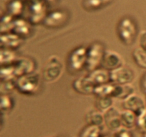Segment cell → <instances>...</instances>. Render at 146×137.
I'll return each instance as SVG.
<instances>
[{
    "instance_id": "22",
    "label": "cell",
    "mask_w": 146,
    "mask_h": 137,
    "mask_svg": "<svg viewBox=\"0 0 146 137\" xmlns=\"http://www.w3.org/2000/svg\"><path fill=\"white\" fill-rule=\"evenodd\" d=\"M133 58L135 64L142 68H146V51L141 47L135 48L133 51Z\"/></svg>"
},
{
    "instance_id": "19",
    "label": "cell",
    "mask_w": 146,
    "mask_h": 137,
    "mask_svg": "<svg viewBox=\"0 0 146 137\" xmlns=\"http://www.w3.org/2000/svg\"><path fill=\"white\" fill-rule=\"evenodd\" d=\"M137 118L138 116L136 114H134L131 111L125 109L124 111H121V119L122 126H125V128H132L136 124Z\"/></svg>"
},
{
    "instance_id": "14",
    "label": "cell",
    "mask_w": 146,
    "mask_h": 137,
    "mask_svg": "<svg viewBox=\"0 0 146 137\" xmlns=\"http://www.w3.org/2000/svg\"><path fill=\"white\" fill-rule=\"evenodd\" d=\"M23 39L14 33H7L1 35V48L11 49L19 47L22 43Z\"/></svg>"
},
{
    "instance_id": "23",
    "label": "cell",
    "mask_w": 146,
    "mask_h": 137,
    "mask_svg": "<svg viewBox=\"0 0 146 137\" xmlns=\"http://www.w3.org/2000/svg\"><path fill=\"white\" fill-rule=\"evenodd\" d=\"M112 97H100L97 98L96 101V107L97 110L102 113H105L108 111L109 108L113 106V101Z\"/></svg>"
},
{
    "instance_id": "18",
    "label": "cell",
    "mask_w": 146,
    "mask_h": 137,
    "mask_svg": "<svg viewBox=\"0 0 146 137\" xmlns=\"http://www.w3.org/2000/svg\"><path fill=\"white\" fill-rule=\"evenodd\" d=\"M12 30L14 34H17L22 39L29 36L30 34L29 25L28 23L22 19H18L14 21Z\"/></svg>"
},
{
    "instance_id": "16",
    "label": "cell",
    "mask_w": 146,
    "mask_h": 137,
    "mask_svg": "<svg viewBox=\"0 0 146 137\" xmlns=\"http://www.w3.org/2000/svg\"><path fill=\"white\" fill-rule=\"evenodd\" d=\"M112 0H83L82 7L88 11H94L101 9L109 5Z\"/></svg>"
},
{
    "instance_id": "11",
    "label": "cell",
    "mask_w": 146,
    "mask_h": 137,
    "mask_svg": "<svg viewBox=\"0 0 146 137\" xmlns=\"http://www.w3.org/2000/svg\"><path fill=\"white\" fill-rule=\"evenodd\" d=\"M121 113V111L114 106H112L108 111L104 113L105 124L111 131H117L121 129V127L122 126Z\"/></svg>"
},
{
    "instance_id": "20",
    "label": "cell",
    "mask_w": 146,
    "mask_h": 137,
    "mask_svg": "<svg viewBox=\"0 0 146 137\" xmlns=\"http://www.w3.org/2000/svg\"><path fill=\"white\" fill-rule=\"evenodd\" d=\"M86 121L89 125L100 126H101L105 123L104 113L101 112L98 110H97V111H95V110L90 111L86 114Z\"/></svg>"
},
{
    "instance_id": "28",
    "label": "cell",
    "mask_w": 146,
    "mask_h": 137,
    "mask_svg": "<svg viewBox=\"0 0 146 137\" xmlns=\"http://www.w3.org/2000/svg\"><path fill=\"white\" fill-rule=\"evenodd\" d=\"M136 124L143 131H144V133L146 132V110L138 116Z\"/></svg>"
},
{
    "instance_id": "8",
    "label": "cell",
    "mask_w": 146,
    "mask_h": 137,
    "mask_svg": "<svg viewBox=\"0 0 146 137\" xmlns=\"http://www.w3.org/2000/svg\"><path fill=\"white\" fill-rule=\"evenodd\" d=\"M104 68L111 71L124 66V60L122 56L115 51H106L101 62Z\"/></svg>"
},
{
    "instance_id": "9",
    "label": "cell",
    "mask_w": 146,
    "mask_h": 137,
    "mask_svg": "<svg viewBox=\"0 0 146 137\" xmlns=\"http://www.w3.org/2000/svg\"><path fill=\"white\" fill-rule=\"evenodd\" d=\"M123 106L124 108L129 110L139 116L146 110V104L142 97L136 94H133L123 100Z\"/></svg>"
},
{
    "instance_id": "12",
    "label": "cell",
    "mask_w": 146,
    "mask_h": 137,
    "mask_svg": "<svg viewBox=\"0 0 146 137\" xmlns=\"http://www.w3.org/2000/svg\"><path fill=\"white\" fill-rule=\"evenodd\" d=\"M95 86L90 80L88 76L79 77L73 82V88L78 94L83 95L94 94Z\"/></svg>"
},
{
    "instance_id": "33",
    "label": "cell",
    "mask_w": 146,
    "mask_h": 137,
    "mask_svg": "<svg viewBox=\"0 0 146 137\" xmlns=\"http://www.w3.org/2000/svg\"><path fill=\"white\" fill-rule=\"evenodd\" d=\"M143 137H146V132L144 133V134H143Z\"/></svg>"
},
{
    "instance_id": "3",
    "label": "cell",
    "mask_w": 146,
    "mask_h": 137,
    "mask_svg": "<svg viewBox=\"0 0 146 137\" xmlns=\"http://www.w3.org/2000/svg\"><path fill=\"white\" fill-rule=\"evenodd\" d=\"M106 50L100 42H94L87 47L86 64L85 68L89 72L98 68L101 65Z\"/></svg>"
},
{
    "instance_id": "4",
    "label": "cell",
    "mask_w": 146,
    "mask_h": 137,
    "mask_svg": "<svg viewBox=\"0 0 146 137\" xmlns=\"http://www.w3.org/2000/svg\"><path fill=\"white\" fill-rule=\"evenodd\" d=\"M63 73V64L56 56H51L47 60L43 69V79L46 82H54L61 76Z\"/></svg>"
},
{
    "instance_id": "10",
    "label": "cell",
    "mask_w": 146,
    "mask_h": 137,
    "mask_svg": "<svg viewBox=\"0 0 146 137\" xmlns=\"http://www.w3.org/2000/svg\"><path fill=\"white\" fill-rule=\"evenodd\" d=\"M68 20V14L61 10H55L44 19V25L48 28H58L64 25Z\"/></svg>"
},
{
    "instance_id": "29",
    "label": "cell",
    "mask_w": 146,
    "mask_h": 137,
    "mask_svg": "<svg viewBox=\"0 0 146 137\" xmlns=\"http://www.w3.org/2000/svg\"><path fill=\"white\" fill-rule=\"evenodd\" d=\"M21 4L19 1H14V2L11 3V5L9 7V11L11 14H17L21 12Z\"/></svg>"
},
{
    "instance_id": "32",
    "label": "cell",
    "mask_w": 146,
    "mask_h": 137,
    "mask_svg": "<svg viewBox=\"0 0 146 137\" xmlns=\"http://www.w3.org/2000/svg\"><path fill=\"white\" fill-rule=\"evenodd\" d=\"M141 87L142 91L146 95V72L143 75L141 80Z\"/></svg>"
},
{
    "instance_id": "1",
    "label": "cell",
    "mask_w": 146,
    "mask_h": 137,
    "mask_svg": "<svg viewBox=\"0 0 146 137\" xmlns=\"http://www.w3.org/2000/svg\"><path fill=\"white\" fill-rule=\"evenodd\" d=\"M16 88L21 94L33 95L39 90L41 77L36 73H31L18 77L15 81Z\"/></svg>"
},
{
    "instance_id": "34",
    "label": "cell",
    "mask_w": 146,
    "mask_h": 137,
    "mask_svg": "<svg viewBox=\"0 0 146 137\" xmlns=\"http://www.w3.org/2000/svg\"><path fill=\"white\" fill-rule=\"evenodd\" d=\"M104 137H109V136H104Z\"/></svg>"
},
{
    "instance_id": "17",
    "label": "cell",
    "mask_w": 146,
    "mask_h": 137,
    "mask_svg": "<svg viewBox=\"0 0 146 137\" xmlns=\"http://www.w3.org/2000/svg\"><path fill=\"white\" fill-rule=\"evenodd\" d=\"M115 84L113 83H106L95 87L94 94L97 98L100 97H112L113 94ZM113 98V97H112Z\"/></svg>"
},
{
    "instance_id": "30",
    "label": "cell",
    "mask_w": 146,
    "mask_h": 137,
    "mask_svg": "<svg viewBox=\"0 0 146 137\" xmlns=\"http://www.w3.org/2000/svg\"><path fill=\"white\" fill-rule=\"evenodd\" d=\"M138 43H139V47L145 50L146 51V30H143L140 32L138 37Z\"/></svg>"
},
{
    "instance_id": "25",
    "label": "cell",
    "mask_w": 146,
    "mask_h": 137,
    "mask_svg": "<svg viewBox=\"0 0 146 137\" xmlns=\"http://www.w3.org/2000/svg\"><path fill=\"white\" fill-rule=\"evenodd\" d=\"M99 126L88 124V126H86L81 131L79 137H99Z\"/></svg>"
},
{
    "instance_id": "21",
    "label": "cell",
    "mask_w": 146,
    "mask_h": 137,
    "mask_svg": "<svg viewBox=\"0 0 146 137\" xmlns=\"http://www.w3.org/2000/svg\"><path fill=\"white\" fill-rule=\"evenodd\" d=\"M15 53L9 49L1 48L0 52V62L1 66L11 65L16 59Z\"/></svg>"
},
{
    "instance_id": "26",
    "label": "cell",
    "mask_w": 146,
    "mask_h": 137,
    "mask_svg": "<svg viewBox=\"0 0 146 137\" xmlns=\"http://www.w3.org/2000/svg\"><path fill=\"white\" fill-rule=\"evenodd\" d=\"M1 111L2 113L7 114L13 108L14 101L12 98L9 96V95H1Z\"/></svg>"
},
{
    "instance_id": "24",
    "label": "cell",
    "mask_w": 146,
    "mask_h": 137,
    "mask_svg": "<svg viewBox=\"0 0 146 137\" xmlns=\"http://www.w3.org/2000/svg\"><path fill=\"white\" fill-rule=\"evenodd\" d=\"M0 76H1V81H13L16 76L14 74L12 65L1 66Z\"/></svg>"
},
{
    "instance_id": "31",
    "label": "cell",
    "mask_w": 146,
    "mask_h": 137,
    "mask_svg": "<svg viewBox=\"0 0 146 137\" xmlns=\"http://www.w3.org/2000/svg\"><path fill=\"white\" fill-rule=\"evenodd\" d=\"M115 137H132V135L127 129H119L115 134Z\"/></svg>"
},
{
    "instance_id": "6",
    "label": "cell",
    "mask_w": 146,
    "mask_h": 137,
    "mask_svg": "<svg viewBox=\"0 0 146 137\" xmlns=\"http://www.w3.org/2000/svg\"><path fill=\"white\" fill-rule=\"evenodd\" d=\"M135 78V71L128 67H123L110 71L111 83L118 85L130 84Z\"/></svg>"
},
{
    "instance_id": "13",
    "label": "cell",
    "mask_w": 146,
    "mask_h": 137,
    "mask_svg": "<svg viewBox=\"0 0 146 137\" xmlns=\"http://www.w3.org/2000/svg\"><path fill=\"white\" fill-rule=\"evenodd\" d=\"M88 76L95 86L101 84L108 83L110 80V71L105 68H96L94 71L89 72Z\"/></svg>"
},
{
    "instance_id": "15",
    "label": "cell",
    "mask_w": 146,
    "mask_h": 137,
    "mask_svg": "<svg viewBox=\"0 0 146 137\" xmlns=\"http://www.w3.org/2000/svg\"><path fill=\"white\" fill-rule=\"evenodd\" d=\"M133 94H135V89L131 84H125V85L115 84V88L112 97L124 100Z\"/></svg>"
},
{
    "instance_id": "5",
    "label": "cell",
    "mask_w": 146,
    "mask_h": 137,
    "mask_svg": "<svg viewBox=\"0 0 146 137\" xmlns=\"http://www.w3.org/2000/svg\"><path fill=\"white\" fill-rule=\"evenodd\" d=\"M87 48L84 46L74 49L68 57V65L74 71H80L85 68L86 64Z\"/></svg>"
},
{
    "instance_id": "2",
    "label": "cell",
    "mask_w": 146,
    "mask_h": 137,
    "mask_svg": "<svg viewBox=\"0 0 146 137\" xmlns=\"http://www.w3.org/2000/svg\"><path fill=\"white\" fill-rule=\"evenodd\" d=\"M118 38L125 45L133 44L137 37V26L135 21L130 17H123L117 26Z\"/></svg>"
},
{
    "instance_id": "27",
    "label": "cell",
    "mask_w": 146,
    "mask_h": 137,
    "mask_svg": "<svg viewBox=\"0 0 146 137\" xmlns=\"http://www.w3.org/2000/svg\"><path fill=\"white\" fill-rule=\"evenodd\" d=\"M16 88L15 81H1V86H0V90L1 94L4 95H9L10 93L14 91Z\"/></svg>"
},
{
    "instance_id": "7",
    "label": "cell",
    "mask_w": 146,
    "mask_h": 137,
    "mask_svg": "<svg viewBox=\"0 0 146 137\" xmlns=\"http://www.w3.org/2000/svg\"><path fill=\"white\" fill-rule=\"evenodd\" d=\"M16 77L33 73L35 68V62L29 57H19L12 64Z\"/></svg>"
}]
</instances>
